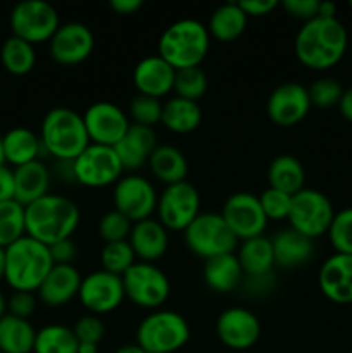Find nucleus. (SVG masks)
<instances>
[{"label": "nucleus", "mask_w": 352, "mask_h": 353, "mask_svg": "<svg viewBox=\"0 0 352 353\" xmlns=\"http://www.w3.org/2000/svg\"><path fill=\"white\" fill-rule=\"evenodd\" d=\"M173 92H175V97H179V99L199 102L207 92V74L200 65L178 69Z\"/></svg>", "instance_id": "obj_38"}, {"label": "nucleus", "mask_w": 352, "mask_h": 353, "mask_svg": "<svg viewBox=\"0 0 352 353\" xmlns=\"http://www.w3.org/2000/svg\"><path fill=\"white\" fill-rule=\"evenodd\" d=\"M7 310L10 316L28 319L37 310V296L31 292H14L10 299L7 300Z\"/></svg>", "instance_id": "obj_46"}, {"label": "nucleus", "mask_w": 352, "mask_h": 353, "mask_svg": "<svg viewBox=\"0 0 352 353\" xmlns=\"http://www.w3.org/2000/svg\"><path fill=\"white\" fill-rule=\"evenodd\" d=\"M6 276V248L0 247V279Z\"/></svg>", "instance_id": "obj_57"}, {"label": "nucleus", "mask_w": 352, "mask_h": 353, "mask_svg": "<svg viewBox=\"0 0 352 353\" xmlns=\"http://www.w3.org/2000/svg\"><path fill=\"white\" fill-rule=\"evenodd\" d=\"M216 334L224 347L247 350L261 338V321L245 307H230L216 319Z\"/></svg>", "instance_id": "obj_17"}, {"label": "nucleus", "mask_w": 352, "mask_h": 353, "mask_svg": "<svg viewBox=\"0 0 352 353\" xmlns=\"http://www.w3.org/2000/svg\"><path fill=\"white\" fill-rule=\"evenodd\" d=\"M311 107L313 105L306 86L295 81H286L269 93L266 112L273 123L289 128L299 124L309 114Z\"/></svg>", "instance_id": "obj_19"}, {"label": "nucleus", "mask_w": 352, "mask_h": 353, "mask_svg": "<svg viewBox=\"0 0 352 353\" xmlns=\"http://www.w3.org/2000/svg\"><path fill=\"white\" fill-rule=\"evenodd\" d=\"M333 217V203L323 192L304 188L292 196V205H290L286 219H289L290 228L311 240H316L328 233Z\"/></svg>", "instance_id": "obj_8"}, {"label": "nucleus", "mask_w": 352, "mask_h": 353, "mask_svg": "<svg viewBox=\"0 0 352 353\" xmlns=\"http://www.w3.org/2000/svg\"><path fill=\"white\" fill-rule=\"evenodd\" d=\"M114 353H147V352H145L140 345L130 343V345H123V347H119Z\"/></svg>", "instance_id": "obj_56"}, {"label": "nucleus", "mask_w": 352, "mask_h": 353, "mask_svg": "<svg viewBox=\"0 0 352 353\" xmlns=\"http://www.w3.org/2000/svg\"><path fill=\"white\" fill-rule=\"evenodd\" d=\"M204 281L213 292L231 293L242 285L245 274L235 254L217 255L204 261Z\"/></svg>", "instance_id": "obj_27"}, {"label": "nucleus", "mask_w": 352, "mask_h": 353, "mask_svg": "<svg viewBox=\"0 0 352 353\" xmlns=\"http://www.w3.org/2000/svg\"><path fill=\"white\" fill-rule=\"evenodd\" d=\"M128 243L133 248L137 259H140L141 262L154 264L168 252V230L162 226L159 219L148 217V219L138 221V223H133Z\"/></svg>", "instance_id": "obj_24"}, {"label": "nucleus", "mask_w": 352, "mask_h": 353, "mask_svg": "<svg viewBox=\"0 0 352 353\" xmlns=\"http://www.w3.org/2000/svg\"><path fill=\"white\" fill-rule=\"evenodd\" d=\"M23 236H26L24 207L16 200L0 202V247H10Z\"/></svg>", "instance_id": "obj_37"}, {"label": "nucleus", "mask_w": 352, "mask_h": 353, "mask_svg": "<svg viewBox=\"0 0 352 353\" xmlns=\"http://www.w3.org/2000/svg\"><path fill=\"white\" fill-rule=\"evenodd\" d=\"M159 221L166 230L185 231L200 214V195L188 181L166 186L157 200Z\"/></svg>", "instance_id": "obj_12"}, {"label": "nucleus", "mask_w": 352, "mask_h": 353, "mask_svg": "<svg viewBox=\"0 0 352 353\" xmlns=\"http://www.w3.org/2000/svg\"><path fill=\"white\" fill-rule=\"evenodd\" d=\"M275 265L282 269H295L306 265L314 255V240L304 236L293 228L280 230L271 238Z\"/></svg>", "instance_id": "obj_25"}, {"label": "nucleus", "mask_w": 352, "mask_h": 353, "mask_svg": "<svg viewBox=\"0 0 352 353\" xmlns=\"http://www.w3.org/2000/svg\"><path fill=\"white\" fill-rule=\"evenodd\" d=\"M54 268L47 245L23 236L6 248V276L3 279L14 292L35 293L50 269Z\"/></svg>", "instance_id": "obj_4"}, {"label": "nucleus", "mask_w": 352, "mask_h": 353, "mask_svg": "<svg viewBox=\"0 0 352 353\" xmlns=\"http://www.w3.org/2000/svg\"><path fill=\"white\" fill-rule=\"evenodd\" d=\"M78 299L83 307L93 316L114 312L126 299L123 279L121 276L110 274L104 269L90 272V274L83 276Z\"/></svg>", "instance_id": "obj_15"}, {"label": "nucleus", "mask_w": 352, "mask_h": 353, "mask_svg": "<svg viewBox=\"0 0 352 353\" xmlns=\"http://www.w3.org/2000/svg\"><path fill=\"white\" fill-rule=\"evenodd\" d=\"M0 61L7 72L14 76H24L31 72L37 64V52L35 45L21 40L17 37H9L2 45L0 50Z\"/></svg>", "instance_id": "obj_36"}, {"label": "nucleus", "mask_w": 352, "mask_h": 353, "mask_svg": "<svg viewBox=\"0 0 352 353\" xmlns=\"http://www.w3.org/2000/svg\"><path fill=\"white\" fill-rule=\"evenodd\" d=\"M292 196L285 192H280V190L268 188L262 193H259V202H261L262 210H264L266 217L275 221H282L289 217L290 205H292Z\"/></svg>", "instance_id": "obj_44"}, {"label": "nucleus", "mask_w": 352, "mask_h": 353, "mask_svg": "<svg viewBox=\"0 0 352 353\" xmlns=\"http://www.w3.org/2000/svg\"><path fill=\"white\" fill-rule=\"evenodd\" d=\"M50 188V171L41 161L14 168V200L26 207L45 196Z\"/></svg>", "instance_id": "obj_26"}, {"label": "nucleus", "mask_w": 352, "mask_h": 353, "mask_svg": "<svg viewBox=\"0 0 352 353\" xmlns=\"http://www.w3.org/2000/svg\"><path fill=\"white\" fill-rule=\"evenodd\" d=\"M121 279L126 299L144 309L157 310L171 292L166 272L152 262H135Z\"/></svg>", "instance_id": "obj_9"}, {"label": "nucleus", "mask_w": 352, "mask_h": 353, "mask_svg": "<svg viewBox=\"0 0 352 353\" xmlns=\"http://www.w3.org/2000/svg\"><path fill=\"white\" fill-rule=\"evenodd\" d=\"M247 14L238 2H224L213 10L207 23V30L213 38L219 41H233L247 28Z\"/></svg>", "instance_id": "obj_32"}, {"label": "nucleus", "mask_w": 352, "mask_h": 353, "mask_svg": "<svg viewBox=\"0 0 352 353\" xmlns=\"http://www.w3.org/2000/svg\"><path fill=\"white\" fill-rule=\"evenodd\" d=\"M72 331H75V336L78 338L79 343L99 345L102 341L104 334H106V324L102 323L99 316L86 314V316L79 317L76 321Z\"/></svg>", "instance_id": "obj_45"}, {"label": "nucleus", "mask_w": 352, "mask_h": 353, "mask_svg": "<svg viewBox=\"0 0 352 353\" xmlns=\"http://www.w3.org/2000/svg\"><path fill=\"white\" fill-rule=\"evenodd\" d=\"M238 3L247 14V17L266 16L280 6V2H276V0H240Z\"/></svg>", "instance_id": "obj_50"}, {"label": "nucleus", "mask_w": 352, "mask_h": 353, "mask_svg": "<svg viewBox=\"0 0 352 353\" xmlns=\"http://www.w3.org/2000/svg\"><path fill=\"white\" fill-rule=\"evenodd\" d=\"M155 147L157 138L152 128L130 124L126 134L114 145V150L124 171H137L147 164Z\"/></svg>", "instance_id": "obj_22"}, {"label": "nucleus", "mask_w": 352, "mask_h": 353, "mask_svg": "<svg viewBox=\"0 0 352 353\" xmlns=\"http://www.w3.org/2000/svg\"><path fill=\"white\" fill-rule=\"evenodd\" d=\"M349 34L337 17H314L302 24L295 34L293 50L300 64L309 69H328L342 61Z\"/></svg>", "instance_id": "obj_1"}, {"label": "nucleus", "mask_w": 352, "mask_h": 353, "mask_svg": "<svg viewBox=\"0 0 352 353\" xmlns=\"http://www.w3.org/2000/svg\"><path fill=\"white\" fill-rule=\"evenodd\" d=\"M40 140L55 161H75L90 145L83 114L69 107L50 109L41 121Z\"/></svg>", "instance_id": "obj_3"}, {"label": "nucleus", "mask_w": 352, "mask_h": 353, "mask_svg": "<svg viewBox=\"0 0 352 353\" xmlns=\"http://www.w3.org/2000/svg\"><path fill=\"white\" fill-rule=\"evenodd\" d=\"M83 121L90 143L107 145V147H114L126 134L131 124L130 117L124 110H121V107L106 100L92 103L83 114Z\"/></svg>", "instance_id": "obj_16"}, {"label": "nucleus", "mask_w": 352, "mask_h": 353, "mask_svg": "<svg viewBox=\"0 0 352 353\" xmlns=\"http://www.w3.org/2000/svg\"><path fill=\"white\" fill-rule=\"evenodd\" d=\"M161 123L173 133H192L202 123V109L199 102L171 97L162 102Z\"/></svg>", "instance_id": "obj_31"}, {"label": "nucleus", "mask_w": 352, "mask_h": 353, "mask_svg": "<svg viewBox=\"0 0 352 353\" xmlns=\"http://www.w3.org/2000/svg\"><path fill=\"white\" fill-rule=\"evenodd\" d=\"M133 223L117 210H109L99 221V234L106 243L113 241H126L131 233Z\"/></svg>", "instance_id": "obj_43"}, {"label": "nucleus", "mask_w": 352, "mask_h": 353, "mask_svg": "<svg viewBox=\"0 0 352 353\" xmlns=\"http://www.w3.org/2000/svg\"><path fill=\"white\" fill-rule=\"evenodd\" d=\"M9 23L14 37L31 45L50 41L61 26L57 9L45 0L19 2L10 12Z\"/></svg>", "instance_id": "obj_10"}, {"label": "nucleus", "mask_w": 352, "mask_h": 353, "mask_svg": "<svg viewBox=\"0 0 352 353\" xmlns=\"http://www.w3.org/2000/svg\"><path fill=\"white\" fill-rule=\"evenodd\" d=\"M190 340V326L182 314L157 309L148 314L137 330V345L147 353H175Z\"/></svg>", "instance_id": "obj_6"}, {"label": "nucleus", "mask_w": 352, "mask_h": 353, "mask_svg": "<svg viewBox=\"0 0 352 353\" xmlns=\"http://www.w3.org/2000/svg\"><path fill=\"white\" fill-rule=\"evenodd\" d=\"M79 341L72 327L64 324H48L37 331L33 353H78Z\"/></svg>", "instance_id": "obj_35"}, {"label": "nucleus", "mask_w": 352, "mask_h": 353, "mask_svg": "<svg viewBox=\"0 0 352 353\" xmlns=\"http://www.w3.org/2000/svg\"><path fill=\"white\" fill-rule=\"evenodd\" d=\"M338 110H340V114L345 119L352 123V86L344 90V95H342L340 103H338Z\"/></svg>", "instance_id": "obj_54"}, {"label": "nucleus", "mask_w": 352, "mask_h": 353, "mask_svg": "<svg viewBox=\"0 0 352 353\" xmlns=\"http://www.w3.org/2000/svg\"><path fill=\"white\" fill-rule=\"evenodd\" d=\"M321 293L335 303H352V255L337 254L326 259L317 272Z\"/></svg>", "instance_id": "obj_20"}, {"label": "nucleus", "mask_w": 352, "mask_h": 353, "mask_svg": "<svg viewBox=\"0 0 352 353\" xmlns=\"http://www.w3.org/2000/svg\"><path fill=\"white\" fill-rule=\"evenodd\" d=\"M2 147L6 162L12 164L14 168L38 161L40 154L43 152L40 137L23 126L7 131L2 137Z\"/></svg>", "instance_id": "obj_30"}, {"label": "nucleus", "mask_w": 352, "mask_h": 353, "mask_svg": "<svg viewBox=\"0 0 352 353\" xmlns=\"http://www.w3.org/2000/svg\"><path fill=\"white\" fill-rule=\"evenodd\" d=\"M0 353H2V350H0Z\"/></svg>", "instance_id": "obj_62"}, {"label": "nucleus", "mask_w": 352, "mask_h": 353, "mask_svg": "<svg viewBox=\"0 0 352 353\" xmlns=\"http://www.w3.org/2000/svg\"><path fill=\"white\" fill-rule=\"evenodd\" d=\"M209 30L199 19L185 17L169 24L159 38L157 55L178 69L195 68L209 52Z\"/></svg>", "instance_id": "obj_5"}, {"label": "nucleus", "mask_w": 352, "mask_h": 353, "mask_svg": "<svg viewBox=\"0 0 352 353\" xmlns=\"http://www.w3.org/2000/svg\"><path fill=\"white\" fill-rule=\"evenodd\" d=\"M95 47V37L86 24L71 21L57 28L48 41L52 59L62 65H75L86 61Z\"/></svg>", "instance_id": "obj_18"}, {"label": "nucleus", "mask_w": 352, "mask_h": 353, "mask_svg": "<svg viewBox=\"0 0 352 353\" xmlns=\"http://www.w3.org/2000/svg\"><path fill=\"white\" fill-rule=\"evenodd\" d=\"M128 117L131 124H140V126L154 128L161 123L162 117V102L154 97L140 95L133 97L128 105Z\"/></svg>", "instance_id": "obj_40"}, {"label": "nucleus", "mask_w": 352, "mask_h": 353, "mask_svg": "<svg viewBox=\"0 0 352 353\" xmlns=\"http://www.w3.org/2000/svg\"><path fill=\"white\" fill-rule=\"evenodd\" d=\"M57 176L64 183H76L72 161H57Z\"/></svg>", "instance_id": "obj_53"}, {"label": "nucleus", "mask_w": 352, "mask_h": 353, "mask_svg": "<svg viewBox=\"0 0 352 353\" xmlns=\"http://www.w3.org/2000/svg\"><path fill=\"white\" fill-rule=\"evenodd\" d=\"M235 255H237L245 276L271 274L273 268H275L271 238H266L264 234L240 241Z\"/></svg>", "instance_id": "obj_29"}, {"label": "nucleus", "mask_w": 352, "mask_h": 353, "mask_svg": "<svg viewBox=\"0 0 352 353\" xmlns=\"http://www.w3.org/2000/svg\"><path fill=\"white\" fill-rule=\"evenodd\" d=\"M79 209L64 195L47 193L24 207L26 234L50 247L55 241L71 238L79 224Z\"/></svg>", "instance_id": "obj_2"}, {"label": "nucleus", "mask_w": 352, "mask_h": 353, "mask_svg": "<svg viewBox=\"0 0 352 353\" xmlns=\"http://www.w3.org/2000/svg\"><path fill=\"white\" fill-rule=\"evenodd\" d=\"M349 6H351V9H352V0H351V3H349Z\"/></svg>", "instance_id": "obj_60"}, {"label": "nucleus", "mask_w": 352, "mask_h": 353, "mask_svg": "<svg viewBox=\"0 0 352 353\" xmlns=\"http://www.w3.org/2000/svg\"><path fill=\"white\" fill-rule=\"evenodd\" d=\"M72 165H75L76 183L88 188L116 185L124 171L114 147L97 143H90L72 161Z\"/></svg>", "instance_id": "obj_11"}, {"label": "nucleus", "mask_w": 352, "mask_h": 353, "mask_svg": "<svg viewBox=\"0 0 352 353\" xmlns=\"http://www.w3.org/2000/svg\"><path fill=\"white\" fill-rule=\"evenodd\" d=\"M14 200V169L0 165V202Z\"/></svg>", "instance_id": "obj_51"}, {"label": "nucleus", "mask_w": 352, "mask_h": 353, "mask_svg": "<svg viewBox=\"0 0 352 353\" xmlns=\"http://www.w3.org/2000/svg\"><path fill=\"white\" fill-rule=\"evenodd\" d=\"M268 183L271 188L295 195L306 188V171L302 162L289 154L278 155L268 168Z\"/></svg>", "instance_id": "obj_33"}, {"label": "nucleus", "mask_w": 352, "mask_h": 353, "mask_svg": "<svg viewBox=\"0 0 352 353\" xmlns=\"http://www.w3.org/2000/svg\"><path fill=\"white\" fill-rule=\"evenodd\" d=\"M280 6L295 19H302L304 23L317 17L320 12V0H283Z\"/></svg>", "instance_id": "obj_47"}, {"label": "nucleus", "mask_w": 352, "mask_h": 353, "mask_svg": "<svg viewBox=\"0 0 352 353\" xmlns=\"http://www.w3.org/2000/svg\"><path fill=\"white\" fill-rule=\"evenodd\" d=\"M0 165H6V157H3V147H2V137H0Z\"/></svg>", "instance_id": "obj_59"}, {"label": "nucleus", "mask_w": 352, "mask_h": 353, "mask_svg": "<svg viewBox=\"0 0 352 353\" xmlns=\"http://www.w3.org/2000/svg\"><path fill=\"white\" fill-rule=\"evenodd\" d=\"M320 17H337V6L330 0L326 2H320V12H317Z\"/></svg>", "instance_id": "obj_55"}, {"label": "nucleus", "mask_w": 352, "mask_h": 353, "mask_svg": "<svg viewBox=\"0 0 352 353\" xmlns=\"http://www.w3.org/2000/svg\"><path fill=\"white\" fill-rule=\"evenodd\" d=\"M219 214L238 241L262 236L268 226L259 195L251 192H237L228 196Z\"/></svg>", "instance_id": "obj_13"}, {"label": "nucleus", "mask_w": 352, "mask_h": 353, "mask_svg": "<svg viewBox=\"0 0 352 353\" xmlns=\"http://www.w3.org/2000/svg\"><path fill=\"white\" fill-rule=\"evenodd\" d=\"M307 93H309L311 105H316L320 109H328V107L340 103L344 88H342L340 81L324 76V78L314 79L309 88H307Z\"/></svg>", "instance_id": "obj_42"}, {"label": "nucleus", "mask_w": 352, "mask_h": 353, "mask_svg": "<svg viewBox=\"0 0 352 353\" xmlns=\"http://www.w3.org/2000/svg\"><path fill=\"white\" fill-rule=\"evenodd\" d=\"M175 76L176 69L157 54L147 55L138 61L133 69V83L138 93L159 100L161 97L169 95L173 92Z\"/></svg>", "instance_id": "obj_21"}, {"label": "nucleus", "mask_w": 352, "mask_h": 353, "mask_svg": "<svg viewBox=\"0 0 352 353\" xmlns=\"http://www.w3.org/2000/svg\"><path fill=\"white\" fill-rule=\"evenodd\" d=\"M83 276L75 265H54L40 285L38 299L47 307H64L78 296Z\"/></svg>", "instance_id": "obj_23"}, {"label": "nucleus", "mask_w": 352, "mask_h": 353, "mask_svg": "<svg viewBox=\"0 0 352 353\" xmlns=\"http://www.w3.org/2000/svg\"><path fill=\"white\" fill-rule=\"evenodd\" d=\"M37 340V330L28 319L6 316L0 319V350L2 353H31Z\"/></svg>", "instance_id": "obj_34"}, {"label": "nucleus", "mask_w": 352, "mask_h": 353, "mask_svg": "<svg viewBox=\"0 0 352 353\" xmlns=\"http://www.w3.org/2000/svg\"><path fill=\"white\" fill-rule=\"evenodd\" d=\"M183 240L188 250L204 261L217 255L235 254L238 247L237 236L231 233L223 216L216 212H200L183 231Z\"/></svg>", "instance_id": "obj_7"}, {"label": "nucleus", "mask_w": 352, "mask_h": 353, "mask_svg": "<svg viewBox=\"0 0 352 353\" xmlns=\"http://www.w3.org/2000/svg\"><path fill=\"white\" fill-rule=\"evenodd\" d=\"M326 234L337 254L352 255V207L335 212Z\"/></svg>", "instance_id": "obj_41"}, {"label": "nucleus", "mask_w": 352, "mask_h": 353, "mask_svg": "<svg viewBox=\"0 0 352 353\" xmlns=\"http://www.w3.org/2000/svg\"><path fill=\"white\" fill-rule=\"evenodd\" d=\"M273 285H275V279H273V272H271V274H264V276H245L240 286H244V290L248 293V295L262 296L273 288Z\"/></svg>", "instance_id": "obj_49"}, {"label": "nucleus", "mask_w": 352, "mask_h": 353, "mask_svg": "<svg viewBox=\"0 0 352 353\" xmlns=\"http://www.w3.org/2000/svg\"><path fill=\"white\" fill-rule=\"evenodd\" d=\"M7 314V299L3 296V293L0 292V319Z\"/></svg>", "instance_id": "obj_58"}, {"label": "nucleus", "mask_w": 352, "mask_h": 353, "mask_svg": "<svg viewBox=\"0 0 352 353\" xmlns=\"http://www.w3.org/2000/svg\"><path fill=\"white\" fill-rule=\"evenodd\" d=\"M109 6L119 16H130L144 6V0H110Z\"/></svg>", "instance_id": "obj_52"}, {"label": "nucleus", "mask_w": 352, "mask_h": 353, "mask_svg": "<svg viewBox=\"0 0 352 353\" xmlns=\"http://www.w3.org/2000/svg\"><path fill=\"white\" fill-rule=\"evenodd\" d=\"M157 200L159 195L154 185L144 176H121L119 181L114 185V210L126 216L131 223L152 217L157 209Z\"/></svg>", "instance_id": "obj_14"}, {"label": "nucleus", "mask_w": 352, "mask_h": 353, "mask_svg": "<svg viewBox=\"0 0 352 353\" xmlns=\"http://www.w3.org/2000/svg\"><path fill=\"white\" fill-rule=\"evenodd\" d=\"M48 250H50L54 265H72V262L78 257V247L71 238L55 241L48 247Z\"/></svg>", "instance_id": "obj_48"}, {"label": "nucleus", "mask_w": 352, "mask_h": 353, "mask_svg": "<svg viewBox=\"0 0 352 353\" xmlns=\"http://www.w3.org/2000/svg\"><path fill=\"white\" fill-rule=\"evenodd\" d=\"M147 164L152 174L166 186L186 181L188 176V161L175 145H157Z\"/></svg>", "instance_id": "obj_28"}, {"label": "nucleus", "mask_w": 352, "mask_h": 353, "mask_svg": "<svg viewBox=\"0 0 352 353\" xmlns=\"http://www.w3.org/2000/svg\"><path fill=\"white\" fill-rule=\"evenodd\" d=\"M349 353H352V348H351V352H349Z\"/></svg>", "instance_id": "obj_61"}, {"label": "nucleus", "mask_w": 352, "mask_h": 353, "mask_svg": "<svg viewBox=\"0 0 352 353\" xmlns=\"http://www.w3.org/2000/svg\"><path fill=\"white\" fill-rule=\"evenodd\" d=\"M135 262H137V255H135L128 240L104 243L102 252H100V264H102L104 271L110 272V274L123 276Z\"/></svg>", "instance_id": "obj_39"}]
</instances>
